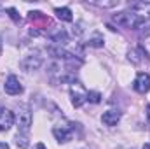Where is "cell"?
<instances>
[{
  "label": "cell",
  "instance_id": "1",
  "mask_svg": "<svg viewBox=\"0 0 150 149\" xmlns=\"http://www.w3.org/2000/svg\"><path fill=\"white\" fill-rule=\"evenodd\" d=\"M113 21H115L119 27H122V28H133V30L143 27V23H145V19L140 18L138 14H134L133 11H124V12L115 14V16H113Z\"/></svg>",
  "mask_w": 150,
  "mask_h": 149
},
{
  "label": "cell",
  "instance_id": "2",
  "mask_svg": "<svg viewBox=\"0 0 150 149\" xmlns=\"http://www.w3.org/2000/svg\"><path fill=\"white\" fill-rule=\"evenodd\" d=\"M70 95H72L74 107H80L84 102H87V91L80 86V82H74L70 86Z\"/></svg>",
  "mask_w": 150,
  "mask_h": 149
},
{
  "label": "cell",
  "instance_id": "3",
  "mask_svg": "<svg viewBox=\"0 0 150 149\" xmlns=\"http://www.w3.org/2000/svg\"><path fill=\"white\" fill-rule=\"evenodd\" d=\"M18 123V128H19V133H28L30 126H32V114L28 109H19V112L16 114V119Z\"/></svg>",
  "mask_w": 150,
  "mask_h": 149
},
{
  "label": "cell",
  "instance_id": "4",
  "mask_svg": "<svg viewBox=\"0 0 150 149\" xmlns=\"http://www.w3.org/2000/svg\"><path fill=\"white\" fill-rule=\"evenodd\" d=\"M19 67L25 72H35V70H38L42 67V58L38 54H28V56H25L19 62Z\"/></svg>",
  "mask_w": 150,
  "mask_h": 149
},
{
  "label": "cell",
  "instance_id": "5",
  "mask_svg": "<svg viewBox=\"0 0 150 149\" xmlns=\"http://www.w3.org/2000/svg\"><path fill=\"white\" fill-rule=\"evenodd\" d=\"M133 88H134V91H138V93H147L150 90V75L145 74V72H140V74L136 75V79H134Z\"/></svg>",
  "mask_w": 150,
  "mask_h": 149
},
{
  "label": "cell",
  "instance_id": "6",
  "mask_svg": "<svg viewBox=\"0 0 150 149\" xmlns=\"http://www.w3.org/2000/svg\"><path fill=\"white\" fill-rule=\"evenodd\" d=\"M23 91V86L19 82V79L16 75H9L7 81H5V93L9 95H19Z\"/></svg>",
  "mask_w": 150,
  "mask_h": 149
},
{
  "label": "cell",
  "instance_id": "7",
  "mask_svg": "<svg viewBox=\"0 0 150 149\" xmlns=\"http://www.w3.org/2000/svg\"><path fill=\"white\" fill-rule=\"evenodd\" d=\"M14 119H16V116L9 109L0 107V130H9L14 125Z\"/></svg>",
  "mask_w": 150,
  "mask_h": 149
},
{
  "label": "cell",
  "instance_id": "8",
  "mask_svg": "<svg viewBox=\"0 0 150 149\" xmlns=\"http://www.w3.org/2000/svg\"><path fill=\"white\" fill-rule=\"evenodd\" d=\"M131 11L143 19H150V2H136L131 5Z\"/></svg>",
  "mask_w": 150,
  "mask_h": 149
},
{
  "label": "cell",
  "instance_id": "9",
  "mask_svg": "<svg viewBox=\"0 0 150 149\" xmlns=\"http://www.w3.org/2000/svg\"><path fill=\"white\" fill-rule=\"evenodd\" d=\"M129 60H131L133 63H142V62H150L149 54H147V51H145L143 47H136V49L129 51Z\"/></svg>",
  "mask_w": 150,
  "mask_h": 149
},
{
  "label": "cell",
  "instance_id": "10",
  "mask_svg": "<svg viewBox=\"0 0 150 149\" xmlns=\"http://www.w3.org/2000/svg\"><path fill=\"white\" fill-rule=\"evenodd\" d=\"M52 133H54V137L58 139V142H63V144L72 139V130L67 128V126H56V128L52 130Z\"/></svg>",
  "mask_w": 150,
  "mask_h": 149
},
{
  "label": "cell",
  "instance_id": "11",
  "mask_svg": "<svg viewBox=\"0 0 150 149\" xmlns=\"http://www.w3.org/2000/svg\"><path fill=\"white\" fill-rule=\"evenodd\" d=\"M119 119H120V112L119 111H107V112H103V116H101V121L107 126H115L119 123Z\"/></svg>",
  "mask_w": 150,
  "mask_h": 149
},
{
  "label": "cell",
  "instance_id": "12",
  "mask_svg": "<svg viewBox=\"0 0 150 149\" xmlns=\"http://www.w3.org/2000/svg\"><path fill=\"white\" fill-rule=\"evenodd\" d=\"M54 14H56V18L61 19V21H72V19H74L72 11H70L68 7H56V9H54Z\"/></svg>",
  "mask_w": 150,
  "mask_h": 149
},
{
  "label": "cell",
  "instance_id": "13",
  "mask_svg": "<svg viewBox=\"0 0 150 149\" xmlns=\"http://www.w3.org/2000/svg\"><path fill=\"white\" fill-rule=\"evenodd\" d=\"M54 58H61V60H74V54L72 53H68V51H65V49H61V47H49L47 49Z\"/></svg>",
  "mask_w": 150,
  "mask_h": 149
},
{
  "label": "cell",
  "instance_id": "14",
  "mask_svg": "<svg viewBox=\"0 0 150 149\" xmlns=\"http://www.w3.org/2000/svg\"><path fill=\"white\" fill-rule=\"evenodd\" d=\"M52 42H56L58 46H65L67 42H68V34L65 32V30H61V32H56V34H52Z\"/></svg>",
  "mask_w": 150,
  "mask_h": 149
},
{
  "label": "cell",
  "instance_id": "15",
  "mask_svg": "<svg viewBox=\"0 0 150 149\" xmlns=\"http://www.w3.org/2000/svg\"><path fill=\"white\" fill-rule=\"evenodd\" d=\"M16 144L19 146V148H28V137H26V133H18V137H16Z\"/></svg>",
  "mask_w": 150,
  "mask_h": 149
},
{
  "label": "cell",
  "instance_id": "16",
  "mask_svg": "<svg viewBox=\"0 0 150 149\" xmlns=\"http://www.w3.org/2000/svg\"><path fill=\"white\" fill-rule=\"evenodd\" d=\"M87 100L93 102V104H100V102H101V95H100L98 91H89V93H87Z\"/></svg>",
  "mask_w": 150,
  "mask_h": 149
},
{
  "label": "cell",
  "instance_id": "17",
  "mask_svg": "<svg viewBox=\"0 0 150 149\" xmlns=\"http://www.w3.org/2000/svg\"><path fill=\"white\" fill-rule=\"evenodd\" d=\"M28 14H30V19H32V21H33V19H40V21H47V23H49V19H47L42 12H38V11H32V12H28Z\"/></svg>",
  "mask_w": 150,
  "mask_h": 149
},
{
  "label": "cell",
  "instance_id": "18",
  "mask_svg": "<svg viewBox=\"0 0 150 149\" xmlns=\"http://www.w3.org/2000/svg\"><path fill=\"white\" fill-rule=\"evenodd\" d=\"M89 46H93V47H101L103 46V39L100 37V35H96V37L89 39V42H87Z\"/></svg>",
  "mask_w": 150,
  "mask_h": 149
},
{
  "label": "cell",
  "instance_id": "19",
  "mask_svg": "<svg viewBox=\"0 0 150 149\" xmlns=\"http://www.w3.org/2000/svg\"><path fill=\"white\" fill-rule=\"evenodd\" d=\"M7 12H9V16H11V18H12V19H14V21H19V19H21V18H19V14H18V11H16V9H12V7H11V9H7Z\"/></svg>",
  "mask_w": 150,
  "mask_h": 149
},
{
  "label": "cell",
  "instance_id": "20",
  "mask_svg": "<svg viewBox=\"0 0 150 149\" xmlns=\"http://www.w3.org/2000/svg\"><path fill=\"white\" fill-rule=\"evenodd\" d=\"M0 149H9V146L5 142H0Z\"/></svg>",
  "mask_w": 150,
  "mask_h": 149
},
{
  "label": "cell",
  "instance_id": "21",
  "mask_svg": "<svg viewBox=\"0 0 150 149\" xmlns=\"http://www.w3.org/2000/svg\"><path fill=\"white\" fill-rule=\"evenodd\" d=\"M37 149H45V146H44L42 142H38V144H37Z\"/></svg>",
  "mask_w": 150,
  "mask_h": 149
},
{
  "label": "cell",
  "instance_id": "22",
  "mask_svg": "<svg viewBox=\"0 0 150 149\" xmlns=\"http://www.w3.org/2000/svg\"><path fill=\"white\" fill-rule=\"evenodd\" d=\"M147 117H149V121H150V105H147Z\"/></svg>",
  "mask_w": 150,
  "mask_h": 149
},
{
  "label": "cell",
  "instance_id": "23",
  "mask_svg": "<svg viewBox=\"0 0 150 149\" xmlns=\"http://www.w3.org/2000/svg\"><path fill=\"white\" fill-rule=\"evenodd\" d=\"M143 149H150V142H149V144H145V146H143Z\"/></svg>",
  "mask_w": 150,
  "mask_h": 149
},
{
  "label": "cell",
  "instance_id": "24",
  "mask_svg": "<svg viewBox=\"0 0 150 149\" xmlns=\"http://www.w3.org/2000/svg\"><path fill=\"white\" fill-rule=\"evenodd\" d=\"M0 51H2V40H0Z\"/></svg>",
  "mask_w": 150,
  "mask_h": 149
}]
</instances>
